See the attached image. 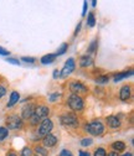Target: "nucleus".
<instances>
[{"instance_id":"36","label":"nucleus","mask_w":134,"mask_h":156,"mask_svg":"<svg viewBox=\"0 0 134 156\" xmlns=\"http://www.w3.org/2000/svg\"><path fill=\"white\" fill-rule=\"evenodd\" d=\"M108 156H119V155L116 151H110V152H108Z\"/></svg>"},{"instance_id":"25","label":"nucleus","mask_w":134,"mask_h":156,"mask_svg":"<svg viewBox=\"0 0 134 156\" xmlns=\"http://www.w3.org/2000/svg\"><path fill=\"white\" fill-rule=\"evenodd\" d=\"M92 143H93V140L92 139H88V138L81 140V145L82 146H89V145H92Z\"/></svg>"},{"instance_id":"19","label":"nucleus","mask_w":134,"mask_h":156,"mask_svg":"<svg viewBox=\"0 0 134 156\" xmlns=\"http://www.w3.org/2000/svg\"><path fill=\"white\" fill-rule=\"evenodd\" d=\"M8 134H9V131H8V129H6V128L0 126V141L4 140V139H6Z\"/></svg>"},{"instance_id":"38","label":"nucleus","mask_w":134,"mask_h":156,"mask_svg":"<svg viewBox=\"0 0 134 156\" xmlns=\"http://www.w3.org/2000/svg\"><path fill=\"white\" fill-rule=\"evenodd\" d=\"M8 156H17L15 152H13V151H10V152H8Z\"/></svg>"},{"instance_id":"29","label":"nucleus","mask_w":134,"mask_h":156,"mask_svg":"<svg viewBox=\"0 0 134 156\" xmlns=\"http://www.w3.org/2000/svg\"><path fill=\"white\" fill-rule=\"evenodd\" d=\"M23 61L24 62H27V63H34L36 60L34 57H23Z\"/></svg>"},{"instance_id":"3","label":"nucleus","mask_w":134,"mask_h":156,"mask_svg":"<svg viewBox=\"0 0 134 156\" xmlns=\"http://www.w3.org/2000/svg\"><path fill=\"white\" fill-rule=\"evenodd\" d=\"M85 129H86V131H88L89 134H92L94 136H98L104 131V126L101 122H92V123L87 124Z\"/></svg>"},{"instance_id":"12","label":"nucleus","mask_w":134,"mask_h":156,"mask_svg":"<svg viewBox=\"0 0 134 156\" xmlns=\"http://www.w3.org/2000/svg\"><path fill=\"white\" fill-rule=\"evenodd\" d=\"M130 97V87L129 86H124L122 87L121 92H119V98L121 101H128Z\"/></svg>"},{"instance_id":"40","label":"nucleus","mask_w":134,"mask_h":156,"mask_svg":"<svg viewBox=\"0 0 134 156\" xmlns=\"http://www.w3.org/2000/svg\"><path fill=\"white\" fill-rule=\"evenodd\" d=\"M123 156H133V155H132V152H127V154H124Z\"/></svg>"},{"instance_id":"34","label":"nucleus","mask_w":134,"mask_h":156,"mask_svg":"<svg viewBox=\"0 0 134 156\" xmlns=\"http://www.w3.org/2000/svg\"><path fill=\"white\" fill-rule=\"evenodd\" d=\"M81 23H78V25H77V27H76V30H74V35H78V32H80V30H81Z\"/></svg>"},{"instance_id":"41","label":"nucleus","mask_w":134,"mask_h":156,"mask_svg":"<svg viewBox=\"0 0 134 156\" xmlns=\"http://www.w3.org/2000/svg\"><path fill=\"white\" fill-rule=\"evenodd\" d=\"M36 156H39V155H36Z\"/></svg>"},{"instance_id":"35","label":"nucleus","mask_w":134,"mask_h":156,"mask_svg":"<svg viewBox=\"0 0 134 156\" xmlns=\"http://www.w3.org/2000/svg\"><path fill=\"white\" fill-rule=\"evenodd\" d=\"M87 12V2L83 3V10H82V15H86Z\"/></svg>"},{"instance_id":"4","label":"nucleus","mask_w":134,"mask_h":156,"mask_svg":"<svg viewBox=\"0 0 134 156\" xmlns=\"http://www.w3.org/2000/svg\"><path fill=\"white\" fill-rule=\"evenodd\" d=\"M61 123L67 126H77L78 125V118L73 113H65L61 115Z\"/></svg>"},{"instance_id":"8","label":"nucleus","mask_w":134,"mask_h":156,"mask_svg":"<svg viewBox=\"0 0 134 156\" xmlns=\"http://www.w3.org/2000/svg\"><path fill=\"white\" fill-rule=\"evenodd\" d=\"M73 69H74V60H73V58H68V60L66 61V65H65L63 69L60 72V73H61L60 77L66 78L68 74H71V73L73 72Z\"/></svg>"},{"instance_id":"26","label":"nucleus","mask_w":134,"mask_h":156,"mask_svg":"<svg viewBox=\"0 0 134 156\" xmlns=\"http://www.w3.org/2000/svg\"><path fill=\"white\" fill-rule=\"evenodd\" d=\"M96 48H97V40H94V41L91 44V46H89V48H88V52H96Z\"/></svg>"},{"instance_id":"39","label":"nucleus","mask_w":134,"mask_h":156,"mask_svg":"<svg viewBox=\"0 0 134 156\" xmlns=\"http://www.w3.org/2000/svg\"><path fill=\"white\" fill-rule=\"evenodd\" d=\"M96 5H97V2H96V0H93V2H92V6H96Z\"/></svg>"},{"instance_id":"37","label":"nucleus","mask_w":134,"mask_h":156,"mask_svg":"<svg viewBox=\"0 0 134 156\" xmlns=\"http://www.w3.org/2000/svg\"><path fill=\"white\" fill-rule=\"evenodd\" d=\"M80 156H91L89 152H86V151H80Z\"/></svg>"},{"instance_id":"20","label":"nucleus","mask_w":134,"mask_h":156,"mask_svg":"<svg viewBox=\"0 0 134 156\" xmlns=\"http://www.w3.org/2000/svg\"><path fill=\"white\" fill-rule=\"evenodd\" d=\"M67 48H68V45L66 44V42H63L62 45H61V47L57 50V53H56V56H61V55H63L66 51H67Z\"/></svg>"},{"instance_id":"15","label":"nucleus","mask_w":134,"mask_h":156,"mask_svg":"<svg viewBox=\"0 0 134 156\" xmlns=\"http://www.w3.org/2000/svg\"><path fill=\"white\" fill-rule=\"evenodd\" d=\"M56 58V55L55 53H49V55H45L42 58H41V63L42 65H49V63H52Z\"/></svg>"},{"instance_id":"9","label":"nucleus","mask_w":134,"mask_h":156,"mask_svg":"<svg viewBox=\"0 0 134 156\" xmlns=\"http://www.w3.org/2000/svg\"><path fill=\"white\" fill-rule=\"evenodd\" d=\"M42 144L45 147H53L56 144H57V138L53 135V134H47L44 136V139H42Z\"/></svg>"},{"instance_id":"27","label":"nucleus","mask_w":134,"mask_h":156,"mask_svg":"<svg viewBox=\"0 0 134 156\" xmlns=\"http://www.w3.org/2000/svg\"><path fill=\"white\" fill-rule=\"evenodd\" d=\"M60 95H61L60 93H53V94H51V95H50L49 101H50V102H55L56 99H59V98H60Z\"/></svg>"},{"instance_id":"21","label":"nucleus","mask_w":134,"mask_h":156,"mask_svg":"<svg viewBox=\"0 0 134 156\" xmlns=\"http://www.w3.org/2000/svg\"><path fill=\"white\" fill-rule=\"evenodd\" d=\"M35 151L37 152V155H41V156H47V151L45 147L42 146H36L35 147Z\"/></svg>"},{"instance_id":"18","label":"nucleus","mask_w":134,"mask_h":156,"mask_svg":"<svg viewBox=\"0 0 134 156\" xmlns=\"http://www.w3.org/2000/svg\"><path fill=\"white\" fill-rule=\"evenodd\" d=\"M87 24L89 27H93L96 25V19H94V15L93 12H89L88 14V17H87Z\"/></svg>"},{"instance_id":"7","label":"nucleus","mask_w":134,"mask_h":156,"mask_svg":"<svg viewBox=\"0 0 134 156\" xmlns=\"http://www.w3.org/2000/svg\"><path fill=\"white\" fill-rule=\"evenodd\" d=\"M70 89L72 92V94H86L88 92V89L86 88L85 84H82L81 82H72L70 86Z\"/></svg>"},{"instance_id":"24","label":"nucleus","mask_w":134,"mask_h":156,"mask_svg":"<svg viewBox=\"0 0 134 156\" xmlns=\"http://www.w3.org/2000/svg\"><path fill=\"white\" fill-rule=\"evenodd\" d=\"M32 155V151H31V149L30 147H24L23 149V151H21V156H31Z\"/></svg>"},{"instance_id":"14","label":"nucleus","mask_w":134,"mask_h":156,"mask_svg":"<svg viewBox=\"0 0 134 156\" xmlns=\"http://www.w3.org/2000/svg\"><path fill=\"white\" fill-rule=\"evenodd\" d=\"M93 65V61L89 56H82L81 60H80V66L81 67H88V66H92Z\"/></svg>"},{"instance_id":"2","label":"nucleus","mask_w":134,"mask_h":156,"mask_svg":"<svg viewBox=\"0 0 134 156\" xmlns=\"http://www.w3.org/2000/svg\"><path fill=\"white\" fill-rule=\"evenodd\" d=\"M67 104H68V107L72 109V110H74V112H80V110H82L83 109V99L81 98L80 95H77V94H71L70 97H68V99H67Z\"/></svg>"},{"instance_id":"17","label":"nucleus","mask_w":134,"mask_h":156,"mask_svg":"<svg viewBox=\"0 0 134 156\" xmlns=\"http://www.w3.org/2000/svg\"><path fill=\"white\" fill-rule=\"evenodd\" d=\"M112 147L116 152H121V151H123L125 149V144L123 141H116V143L112 144Z\"/></svg>"},{"instance_id":"32","label":"nucleus","mask_w":134,"mask_h":156,"mask_svg":"<svg viewBox=\"0 0 134 156\" xmlns=\"http://www.w3.org/2000/svg\"><path fill=\"white\" fill-rule=\"evenodd\" d=\"M60 156H73V155H72L71 151H68V150H62L61 154H60Z\"/></svg>"},{"instance_id":"16","label":"nucleus","mask_w":134,"mask_h":156,"mask_svg":"<svg viewBox=\"0 0 134 156\" xmlns=\"http://www.w3.org/2000/svg\"><path fill=\"white\" fill-rule=\"evenodd\" d=\"M133 74V71H129V72H122V73H118V74H116L114 76V78H113V81L114 82H119V81H122L123 78H127V77H130Z\"/></svg>"},{"instance_id":"13","label":"nucleus","mask_w":134,"mask_h":156,"mask_svg":"<svg viewBox=\"0 0 134 156\" xmlns=\"http://www.w3.org/2000/svg\"><path fill=\"white\" fill-rule=\"evenodd\" d=\"M19 98H20V94H19L16 90H14L10 94V99H9V103H8V108H11L15 103H17L19 102Z\"/></svg>"},{"instance_id":"30","label":"nucleus","mask_w":134,"mask_h":156,"mask_svg":"<svg viewBox=\"0 0 134 156\" xmlns=\"http://www.w3.org/2000/svg\"><path fill=\"white\" fill-rule=\"evenodd\" d=\"M0 55L2 56H8V55H10V52L8 50H5L4 47H0Z\"/></svg>"},{"instance_id":"5","label":"nucleus","mask_w":134,"mask_h":156,"mask_svg":"<svg viewBox=\"0 0 134 156\" xmlns=\"http://www.w3.org/2000/svg\"><path fill=\"white\" fill-rule=\"evenodd\" d=\"M52 128H53V123H52L50 119H47V118L44 119V120L41 122L40 126H39V135H40V136H45V135L50 134L51 130H52Z\"/></svg>"},{"instance_id":"6","label":"nucleus","mask_w":134,"mask_h":156,"mask_svg":"<svg viewBox=\"0 0 134 156\" xmlns=\"http://www.w3.org/2000/svg\"><path fill=\"white\" fill-rule=\"evenodd\" d=\"M6 125H8L9 129L15 130V129L21 128V125H23V120H21L20 116H17V115L14 114V115H10L9 118L6 119Z\"/></svg>"},{"instance_id":"11","label":"nucleus","mask_w":134,"mask_h":156,"mask_svg":"<svg viewBox=\"0 0 134 156\" xmlns=\"http://www.w3.org/2000/svg\"><path fill=\"white\" fill-rule=\"evenodd\" d=\"M107 124H108L112 129H116V128H119L121 122H119V119L117 118V116L110 115V116H108V118H107Z\"/></svg>"},{"instance_id":"1","label":"nucleus","mask_w":134,"mask_h":156,"mask_svg":"<svg viewBox=\"0 0 134 156\" xmlns=\"http://www.w3.org/2000/svg\"><path fill=\"white\" fill-rule=\"evenodd\" d=\"M49 113H50V109L47 107H45V105H40V107L35 108V113L30 118L32 125H36V124H39L41 120L46 119V116L49 115Z\"/></svg>"},{"instance_id":"22","label":"nucleus","mask_w":134,"mask_h":156,"mask_svg":"<svg viewBox=\"0 0 134 156\" xmlns=\"http://www.w3.org/2000/svg\"><path fill=\"white\" fill-rule=\"evenodd\" d=\"M109 81V78L107 77V76H102V77H100V78H97L96 80V83L97 84H104V83H107Z\"/></svg>"},{"instance_id":"33","label":"nucleus","mask_w":134,"mask_h":156,"mask_svg":"<svg viewBox=\"0 0 134 156\" xmlns=\"http://www.w3.org/2000/svg\"><path fill=\"white\" fill-rule=\"evenodd\" d=\"M60 74H61V73H60V71H57V69H55V71H53V78H55V80H57V78L60 77Z\"/></svg>"},{"instance_id":"23","label":"nucleus","mask_w":134,"mask_h":156,"mask_svg":"<svg viewBox=\"0 0 134 156\" xmlns=\"http://www.w3.org/2000/svg\"><path fill=\"white\" fill-rule=\"evenodd\" d=\"M94 156H107V152H106L104 149L100 147V149H97L94 151Z\"/></svg>"},{"instance_id":"28","label":"nucleus","mask_w":134,"mask_h":156,"mask_svg":"<svg viewBox=\"0 0 134 156\" xmlns=\"http://www.w3.org/2000/svg\"><path fill=\"white\" fill-rule=\"evenodd\" d=\"M9 63H11V65H16V66H19V65H20V61H19V60H16V58H8V60H6Z\"/></svg>"},{"instance_id":"31","label":"nucleus","mask_w":134,"mask_h":156,"mask_svg":"<svg viewBox=\"0 0 134 156\" xmlns=\"http://www.w3.org/2000/svg\"><path fill=\"white\" fill-rule=\"evenodd\" d=\"M5 94H6V89H5V87L0 86V98H3Z\"/></svg>"},{"instance_id":"10","label":"nucleus","mask_w":134,"mask_h":156,"mask_svg":"<svg viewBox=\"0 0 134 156\" xmlns=\"http://www.w3.org/2000/svg\"><path fill=\"white\" fill-rule=\"evenodd\" d=\"M35 113V105L34 104H26L21 110V118L23 119H30Z\"/></svg>"}]
</instances>
